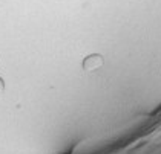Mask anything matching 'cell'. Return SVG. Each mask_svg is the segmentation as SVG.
Returning <instances> with one entry per match:
<instances>
[{
    "mask_svg": "<svg viewBox=\"0 0 161 154\" xmlns=\"http://www.w3.org/2000/svg\"><path fill=\"white\" fill-rule=\"evenodd\" d=\"M101 66H103V58H101L100 55H97V54L87 57V58L83 61V67H85L86 70H97Z\"/></svg>",
    "mask_w": 161,
    "mask_h": 154,
    "instance_id": "6da1fadb",
    "label": "cell"
},
{
    "mask_svg": "<svg viewBox=\"0 0 161 154\" xmlns=\"http://www.w3.org/2000/svg\"><path fill=\"white\" fill-rule=\"evenodd\" d=\"M3 90V83H2V80H0V92Z\"/></svg>",
    "mask_w": 161,
    "mask_h": 154,
    "instance_id": "7a4b0ae2",
    "label": "cell"
}]
</instances>
